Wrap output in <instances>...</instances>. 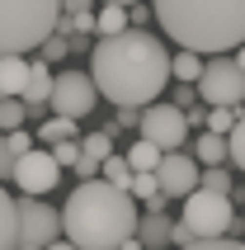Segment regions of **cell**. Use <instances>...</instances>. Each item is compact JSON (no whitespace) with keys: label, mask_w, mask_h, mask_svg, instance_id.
Segmentation results:
<instances>
[{"label":"cell","mask_w":245,"mask_h":250,"mask_svg":"<svg viewBox=\"0 0 245 250\" xmlns=\"http://www.w3.org/2000/svg\"><path fill=\"white\" fill-rule=\"evenodd\" d=\"M95 28H99L95 10H61V19H57V33H95Z\"/></svg>","instance_id":"d6986e66"},{"label":"cell","mask_w":245,"mask_h":250,"mask_svg":"<svg viewBox=\"0 0 245 250\" xmlns=\"http://www.w3.org/2000/svg\"><path fill=\"white\" fill-rule=\"evenodd\" d=\"M193 156H198V166H222V161H231V142L212 127H203V137L193 142Z\"/></svg>","instance_id":"9a60e30c"},{"label":"cell","mask_w":245,"mask_h":250,"mask_svg":"<svg viewBox=\"0 0 245 250\" xmlns=\"http://www.w3.org/2000/svg\"><path fill=\"white\" fill-rule=\"evenodd\" d=\"M236 123H241V109H236V104H207V127H212V132L231 137Z\"/></svg>","instance_id":"603a6c76"},{"label":"cell","mask_w":245,"mask_h":250,"mask_svg":"<svg viewBox=\"0 0 245 250\" xmlns=\"http://www.w3.org/2000/svg\"><path fill=\"white\" fill-rule=\"evenodd\" d=\"M142 137H151L161 151H179L184 142H189V118H184V109L179 104H170V99H156V104H146L142 109Z\"/></svg>","instance_id":"ba28073f"},{"label":"cell","mask_w":245,"mask_h":250,"mask_svg":"<svg viewBox=\"0 0 245 250\" xmlns=\"http://www.w3.org/2000/svg\"><path fill=\"white\" fill-rule=\"evenodd\" d=\"M179 217L198 231V241H203V236H231V231H236V203H231V194H217V189H203V184L184 198Z\"/></svg>","instance_id":"5b68a950"},{"label":"cell","mask_w":245,"mask_h":250,"mask_svg":"<svg viewBox=\"0 0 245 250\" xmlns=\"http://www.w3.org/2000/svg\"><path fill=\"white\" fill-rule=\"evenodd\" d=\"M161 156H165V151H161L151 137H137L132 146H127V161H132V170H156V166H161Z\"/></svg>","instance_id":"44dd1931"},{"label":"cell","mask_w":245,"mask_h":250,"mask_svg":"<svg viewBox=\"0 0 245 250\" xmlns=\"http://www.w3.org/2000/svg\"><path fill=\"white\" fill-rule=\"evenodd\" d=\"M203 189H217V194H231L236 184H231V175H226L222 166H207V170H203Z\"/></svg>","instance_id":"f546056e"},{"label":"cell","mask_w":245,"mask_h":250,"mask_svg":"<svg viewBox=\"0 0 245 250\" xmlns=\"http://www.w3.org/2000/svg\"><path fill=\"white\" fill-rule=\"evenodd\" d=\"M170 76L184 85H198V76H203V52H193V47H179L175 57H170Z\"/></svg>","instance_id":"e0dca14e"},{"label":"cell","mask_w":245,"mask_h":250,"mask_svg":"<svg viewBox=\"0 0 245 250\" xmlns=\"http://www.w3.org/2000/svg\"><path fill=\"white\" fill-rule=\"evenodd\" d=\"M179 250H245V241H236V236H203V241L179 246Z\"/></svg>","instance_id":"f1b7e54d"},{"label":"cell","mask_w":245,"mask_h":250,"mask_svg":"<svg viewBox=\"0 0 245 250\" xmlns=\"http://www.w3.org/2000/svg\"><path fill=\"white\" fill-rule=\"evenodd\" d=\"M76 175H81V180H95V175H99V161H85V156H81V161H76Z\"/></svg>","instance_id":"e575fe53"},{"label":"cell","mask_w":245,"mask_h":250,"mask_svg":"<svg viewBox=\"0 0 245 250\" xmlns=\"http://www.w3.org/2000/svg\"><path fill=\"white\" fill-rule=\"evenodd\" d=\"M165 38L193 52H231L245 42V0H151Z\"/></svg>","instance_id":"3957f363"},{"label":"cell","mask_w":245,"mask_h":250,"mask_svg":"<svg viewBox=\"0 0 245 250\" xmlns=\"http://www.w3.org/2000/svg\"><path fill=\"white\" fill-rule=\"evenodd\" d=\"M19 250H47V246H19Z\"/></svg>","instance_id":"60d3db41"},{"label":"cell","mask_w":245,"mask_h":250,"mask_svg":"<svg viewBox=\"0 0 245 250\" xmlns=\"http://www.w3.org/2000/svg\"><path fill=\"white\" fill-rule=\"evenodd\" d=\"M24 118H28V104H24L19 95H14V99H0V132L24 127Z\"/></svg>","instance_id":"d4e9b609"},{"label":"cell","mask_w":245,"mask_h":250,"mask_svg":"<svg viewBox=\"0 0 245 250\" xmlns=\"http://www.w3.org/2000/svg\"><path fill=\"white\" fill-rule=\"evenodd\" d=\"M226 142H231V161L245 170V113H241V123L231 127V137H226Z\"/></svg>","instance_id":"4dcf8cb0"},{"label":"cell","mask_w":245,"mask_h":250,"mask_svg":"<svg viewBox=\"0 0 245 250\" xmlns=\"http://www.w3.org/2000/svg\"><path fill=\"white\" fill-rule=\"evenodd\" d=\"M42 62H66V52H71V42H66V33H47L42 38Z\"/></svg>","instance_id":"83f0119b"},{"label":"cell","mask_w":245,"mask_h":250,"mask_svg":"<svg viewBox=\"0 0 245 250\" xmlns=\"http://www.w3.org/2000/svg\"><path fill=\"white\" fill-rule=\"evenodd\" d=\"M33 137H38L42 146H52V142H61V137H81V132H76V118H66V113H52V118H47V123H42Z\"/></svg>","instance_id":"ac0fdd59"},{"label":"cell","mask_w":245,"mask_h":250,"mask_svg":"<svg viewBox=\"0 0 245 250\" xmlns=\"http://www.w3.org/2000/svg\"><path fill=\"white\" fill-rule=\"evenodd\" d=\"M137 222H142L137 198L109 184L104 175L81 180L61 208V236L76 241L81 250H118L127 236H137Z\"/></svg>","instance_id":"7a4b0ae2"},{"label":"cell","mask_w":245,"mask_h":250,"mask_svg":"<svg viewBox=\"0 0 245 250\" xmlns=\"http://www.w3.org/2000/svg\"><path fill=\"white\" fill-rule=\"evenodd\" d=\"M61 5H66V10H90L95 0H61Z\"/></svg>","instance_id":"74e56055"},{"label":"cell","mask_w":245,"mask_h":250,"mask_svg":"<svg viewBox=\"0 0 245 250\" xmlns=\"http://www.w3.org/2000/svg\"><path fill=\"white\" fill-rule=\"evenodd\" d=\"M28 71H33V62H24V57H0V99L24 95Z\"/></svg>","instance_id":"5bb4252c"},{"label":"cell","mask_w":245,"mask_h":250,"mask_svg":"<svg viewBox=\"0 0 245 250\" xmlns=\"http://www.w3.org/2000/svg\"><path fill=\"white\" fill-rule=\"evenodd\" d=\"M193 241H198V231H193V227H189V222H184V217H179V222H175V227H170V246H175V250H179V246H193Z\"/></svg>","instance_id":"1f68e13d"},{"label":"cell","mask_w":245,"mask_h":250,"mask_svg":"<svg viewBox=\"0 0 245 250\" xmlns=\"http://www.w3.org/2000/svg\"><path fill=\"white\" fill-rule=\"evenodd\" d=\"M52 156H57V166H61V170H76V161H81V137L52 142Z\"/></svg>","instance_id":"4316f807"},{"label":"cell","mask_w":245,"mask_h":250,"mask_svg":"<svg viewBox=\"0 0 245 250\" xmlns=\"http://www.w3.org/2000/svg\"><path fill=\"white\" fill-rule=\"evenodd\" d=\"M104 5H142V0H104Z\"/></svg>","instance_id":"f35d334b"},{"label":"cell","mask_w":245,"mask_h":250,"mask_svg":"<svg viewBox=\"0 0 245 250\" xmlns=\"http://www.w3.org/2000/svg\"><path fill=\"white\" fill-rule=\"evenodd\" d=\"M61 0H0V57H24L28 47H42L47 33H57Z\"/></svg>","instance_id":"277c9868"},{"label":"cell","mask_w":245,"mask_h":250,"mask_svg":"<svg viewBox=\"0 0 245 250\" xmlns=\"http://www.w3.org/2000/svg\"><path fill=\"white\" fill-rule=\"evenodd\" d=\"M156 180H161V194L165 198H189L193 189L203 184V166H198V156L165 151L161 166H156Z\"/></svg>","instance_id":"8fae6325"},{"label":"cell","mask_w":245,"mask_h":250,"mask_svg":"<svg viewBox=\"0 0 245 250\" xmlns=\"http://www.w3.org/2000/svg\"><path fill=\"white\" fill-rule=\"evenodd\" d=\"M99 85L95 76H85V71H61L52 81V113H66V118H90V109L99 104Z\"/></svg>","instance_id":"52a82bcc"},{"label":"cell","mask_w":245,"mask_h":250,"mask_svg":"<svg viewBox=\"0 0 245 250\" xmlns=\"http://www.w3.org/2000/svg\"><path fill=\"white\" fill-rule=\"evenodd\" d=\"M5 142H10V151H14V156H24V151H33V137H28L24 127H14V132H5Z\"/></svg>","instance_id":"836d02e7"},{"label":"cell","mask_w":245,"mask_h":250,"mask_svg":"<svg viewBox=\"0 0 245 250\" xmlns=\"http://www.w3.org/2000/svg\"><path fill=\"white\" fill-rule=\"evenodd\" d=\"M170 217H165V194L161 198H151L146 208H142V222H137V236H142V246L146 250H165L170 246Z\"/></svg>","instance_id":"7c38bea8"},{"label":"cell","mask_w":245,"mask_h":250,"mask_svg":"<svg viewBox=\"0 0 245 250\" xmlns=\"http://www.w3.org/2000/svg\"><path fill=\"white\" fill-rule=\"evenodd\" d=\"M198 95L203 104H245V66L236 57H212L203 62V76H198Z\"/></svg>","instance_id":"8992f818"},{"label":"cell","mask_w":245,"mask_h":250,"mask_svg":"<svg viewBox=\"0 0 245 250\" xmlns=\"http://www.w3.org/2000/svg\"><path fill=\"white\" fill-rule=\"evenodd\" d=\"M99 175H104L109 184H118V189H132V175H137V170H132V161H127V156H118V151H113L109 161L99 166Z\"/></svg>","instance_id":"7402d4cb"},{"label":"cell","mask_w":245,"mask_h":250,"mask_svg":"<svg viewBox=\"0 0 245 250\" xmlns=\"http://www.w3.org/2000/svg\"><path fill=\"white\" fill-rule=\"evenodd\" d=\"M122 28H127V5H104V10H99V38H113V33H122Z\"/></svg>","instance_id":"cb8c5ba5"},{"label":"cell","mask_w":245,"mask_h":250,"mask_svg":"<svg viewBox=\"0 0 245 250\" xmlns=\"http://www.w3.org/2000/svg\"><path fill=\"white\" fill-rule=\"evenodd\" d=\"M81 156L85 161H109L113 156V127H104V132H90V137H81Z\"/></svg>","instance_id":"ffe728a7"},{"label":"cell","mask_w":245,"mask_h":250,"mask_svg":"<svg viewBox=\"0 0 245 250\" xmlns=\"http://www.w3.org/2000/svg\"><path fill=\"white\" fill-rule=\"evenodd\" d=\"M14 161H19V156L10 151V142H5V132H0V184L14 180Z\"/></svg>","instance_id":"d6a6232c"},{"label":"cell","mask_w":245,"mask_h":250,"mask_svg":"<svg viewBox=\"0 0 245 250\" xmlns=\"http://www.w3.org/2000/svg\"><path fill=\"white\" fill-rule=\"evenodd\" d=\"M184 118H189V127H203L207 118H203V104H198V109H184Z\"/></svg>","instance_id":"d590c367"},{"label":"cell","mask_w":245,"mask_h":250,"mask_svg":"<svg viewBox=\"0 0 245 250\" xmlns=\"http://www.w3.org/2000/svg\"><path fill=\"white\" fill-rule=\"evenodd\" d=\"M236 62H241V66H245V42H241V52H236Z\"/></svg>","instance_id":"ab89813d"},{"label":"cell","mask_w":245,"mask_h":250,"mask_svg":"<svg viewBox=\"0 0 245 250\" xmlns=\"http://www.w3.org/2000/svg\"><path fill=\"white\" fill-rule=\"evenodd\" d=\"M52 81H57V76H52V66H47V62L38 57V62H33V71H28L24 95H19V99L28 104V113H42L47 104H52Z\"/></svg>","instance_id":"4fadbf2b"},{"label":"cell","mask_w":245,"mask_h":250,"mask_svg":"<svg viewBox=\"0 0 245 250\" xmlns=\"http://www.w3.org/2000/svg\"><path fill=\"white\" fill-rule=\"evenodd\" d=\"M90 76H95L104 99L146 109V104L161 99L165 81H170V52H165V42L156 33H146V28H122L113 38L95 42Z\"/></svg>","instance_id":"6da1fadb"},{"label":"cell","mask_w":245,"mask_h":250,"mask_svg":"<svg viewBox=\"0 0 245 250\" xmlns=\"http://www.w3.org/2000/svg\"><path fill=\"white\" fill-rule=\"evenodd\" d=\"M132 198H142V203H151V198H161V180H156V170H137L132 175V189H127Z\"/></svg>","instance_id":"484cf974"},{"label":"cell","mask_w":245,"mask_h":250,"mask_svg":"<svg viewBox=\"0 0 245 250\" xmlns=\"http://www.w3.org/2000/svg\"><path fill=\"white\" fill-rule=\"evenodd\" d=\"M19 203V246H52L61 236V212L42 203V194H24Z\"/></svg>","instance_id":"9c48e42d"},{"label":"cell","mask_w":245,"mask_h":250,"mask_svg":"<svg viewBox=\"0 0 245 250\" xmlns=\"http://www.w3.org/2000/svg\"><path fill=\"white\" fill-rule=\"evenodd\" d=\"M57 180H61V166H57L52 146H33V151H24L14 161L19 194H47V189H57Z\"/></svg>","instance_id":"30bf717a"},{"label":"cell","mask_w":245,"mask_h":250,"mask_svg":"<svg viewBox=\"0 0 245 250\" xmlns=\"http://www.w3.org/2000/svg\"><path fill=\"white\" fill-rule=\"evenodd\" d=\"M0 250H19V203L0 184Z\"/></svg>","instance_id":"2e32d148"},{"label":"cell","mask_w":245,"mask_h":250,"mask_svg":"<svg viewBox=\"0 0 245 250\" xmlns=\"http://www.w3.org/2000/svg\"><path fill=\"white\" fill-rule=\"evenodd\" d=\"M47 250H81V246H76V241H66V236H57V241H52Z\"/></svg>","instance_id":"8d00e7d4"}]
</instances>
